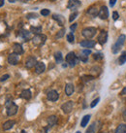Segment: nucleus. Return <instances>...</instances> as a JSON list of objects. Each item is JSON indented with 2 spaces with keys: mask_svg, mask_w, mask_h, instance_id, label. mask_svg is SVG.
<instances>
[{
  "mask_svg": "<svg viewBox=\"0 0 126 133\" xmlns=\"http://www.w3.org/2000/svg\"><path fill=\"white\" fill-rule=\"evenodd\" d=\"M125 39H126V36L124 34L122 35H120L118 38H117V40L115 42V44L113 45V47H111V52L113 54H115L116 55L117 52L121 50V47H122L123 45H124V42H125Z\"/></svg>",
  "mask_w": 126,
  "mask_h": 133,
  "instance_id": "obj_1",
  "label": "nucleus"
},
{
  "mask_svg": "<svg viewBox=\"0 0 126 133\" xmlns=\"http://www.w3.org/2000/svg\"><path fill=\"white\" fill-rule=\"evenodd\" d=\"M5 106H6V111H7V115L9 117H11V116H14V115L17 114V112L19 110V106L15 104L13 101H7L6 104H5Z\"/></svg>",
  "mask_w": 126,
  "mask_h": 133,
  "instance_id": "obj_2",
  "label": "nucleus"
},
{
  "mask_svg": "<svg viewBox=\"0 0 126 133\" xmlns=\"http://www.w3.org/2000/svg\"><path fill=\"white\" fill-rule=\"evenodd\" d=\"M66 62L68 63V65L71 67H74L78 64L79 58L77 57V56L75 55L74 52H70L66 56Z\"/></svg>",
  "mask_w": 126,
  "mask_h": 133,
  "instance_id": "obj_3",
  "label": "nucleus"
},
{
  "mask_svg": "<svg viewBox=\"0 0 126 133\" xmlns=\"http://www.w3.org/2000/svg\"><path fill=\"white\" fill-rule=\"evenodd\" d=\"M31 40H32V43H33V45L40 47V46H43V45L46 43L47 36H46V35H44V34H37V35H35V36H34Z\"/></svg>",
  "mask_w": 126,
  "mask_h": 133,
  "instance_id": "obj_4",
  "label": "nucleus"
},
{
  "mask_svg": "<svg viewBox=\"0 0 126 133\" xmlns=\"http://www.w3.org/2000/svg\"><path fill=\"white\" fill-rule=\"evenodd\" d=\"M97 29L95 27H85V29H82V35L86 39H91L96 35Z\"/></svg>",
  "mask_w": 126,
  "mask_h": 133,
  "instance_id": "obj_5",
  "label": "nucleus"
},
{
  "mask_svg": "<svg viewBox=\"0 0 126 133\" xmlns=\"http://www.w3.org/2000/svg\"><path fill=\"white\" fill-rule=\"evenodd\" d=\"M73 107H74L73 101H67V102H65L64 104L61 105V110H62L65 114H69V113L72 112Z\"/></svg>",
  "mask_w": 126,
  "mask_h": 133,
  "instance_id": "obj_6",
  "label": "nucleus"
},
{
  "mask_svg": "<svg viewBox=\"0 0 126 133\" xmlns=\"http://www.w3.org/2000/svg\"><path fill=\"white\" fill-rule=\"evenodd\" d=\"M19 61V56L18 54H10L8 56V63L11 64V65H17Z\"/></svg>",
  "mask_w": 126,
  "mask_h": 133,
  "instance_id": "obj_7",
  "label": "nucleus"
},
{
  "mask_svg": "<svg viewBox=\"0 0 126 133\" xmlns=\"http://www.w3.org/2000/svg\"><path fill=\"white\" fill-rule=\"evenodd\" d=\"M36 64H37V59L35 56H28L25 60V66L26 68H28V69H31L32 67L36 66Z\"/></svg>",
  "mask_w": 126,
  "mask_h": 133,
  "instance_id": "obj_8",
  "label": "nucleus"
},
{
  "mask_svg": "<svg viewBox=\"0 0 126 133\" xmlns=\"http://www.w3.org/2000/svg\"><path fill=\"white\" fill-rule=\"evenodd\" d=\"M98 17L101 19H107L109 17V9L106 6H102L99 9V13H98Z\"/></svg>",
  "mask_w": 126,
  "mask_h": 133,
  "instance_id": "obj_9",
  "label": "nucleus"
},
{
  "mask_svg": "<svg viewBox=\"0 0 126 133\" xmlns=\"http://www.w3.org/2000/svg\"><path fill=\"white\" fill-rule=\"evenodd\" d=\"M98 43L101 45H104L107 43L108 41V32L106 30H102L100 32V34L98 35Z\"/></svg>",
  "mask_w": 126,
  "mask_h": 133,
  "instance_id": "obj_10",
  "label": "nucleus"
},
{
  "mask_svg": "<svg viewBox=\"0 0 126 133\" xmlns=\"http://www.w3.org/2000/svg\"><path fill=\"white\" fill-rule=\"evenodd\" d=\"M47 97H48V99L50 100V101L54 102V101H57L58 98H59V93L57 92L56 90H54V89H52V90H50L48 92Z\"/></svg>",
  "mask_w": 126,
  "mask_h": 133,
  "instance_id": "obj_11",
  "label": "nucleus"
},
{
  "mask_svg": "<svg viewBox=\"0 0 126 133\" xmlns=\"http://www.w3.org/2000/svg\"><path fill=\"white\" fill-rule=\"evenodd\" d=\"M82 5L80 0H69L68 4H67V8L70 10H76L78 7H80Z\"/></svg>",
  "mask_w": 126,
  "mask_h": 133,
  "instance_id": "obj_12",
  "label": "nucleus"
},
{
  "mask_svg": "<svg viewBox=\"0 0 126 133\" xmlns=\"http://www.w3.org/2000/svg\"><path fill=\"white\" fill-rule=\"evenodd\" d=\"M81 47L82 48H87V49H90V48H93L94 46H95V41L93 40H83L82 41L81 43Z\"/></svg>",
  "mask_w": 126,
  "mask_h": 133,
  "instance_id": "obj_13",
  "label": "nucleus"
},
{
  "mask_svg": "<svg viewBox=\"0 0 126 133\" xmlns=\"http://www.w3.org/2000/svg\"><path fill=\"white\" fill-rule=\"evenodd\" d=\"M52 19L56 21L57 23L59 24L60 26H63L65 24V19H64V17L61 15H57V14H53L52 15Z\"/></svg>",
  "mask_w": 126,
  "mask_h": 133,
  "instance_id": "obj_14",
  "label": "nucleus"
},
{
  "mask_svg": "<svg viewBox=\"0 0 126 133\" xmlns=\"http://www.w3.org/2000/svg\"><path fill=\"white\" fill-rule=\"evenodd\" d=\"M45 70H46V65H45L44 62H37L36 66H35V72L37 74H42L44 73Z\"/></svg>",
  "mask_w": 126,
  "mask_h": 133,
  "instance_id": "obj_15",
  "label": "nucleus"
},
{
  "mask_svg": "<svg viewBox=\"0 0 126 133\" xmlns=\"http://www.w3.org/2000/svg\"><path fill=\"white\" fill-rule=\"evenodd\" d=\"M19 36H20L24 41H28L30 38H31V32L28 31V30L22 29L19 31Z\"/></svg>",
  "mask_w": 126,
  "mask_h": 133,
  "instance_id": "obj_16",
  "label": "nucleus"
},
{
  "mask_svg": "<svg viewBox=\"0 0 126 133\" xmlns=\"http://www.w3.org/2000/svg\"><path fill=\"white\" fill-rule=\"evenodd\" d=\"M74 90H75V88L73 84L69 83V84H67V85H65V94H66L67 96L72 95L73 92H74Z\"/></svg>",
  "mask_w": 126,
  "mask_h": 133,
  "instance_id": "obj_17",
  "label": "nucleus"
},
{
  "mask_svg": "<svg viewBox=\"0 0 126 133\" xmlns=\"http://www.w3.org/2000/svg\"><path fill=\"white\" fill-rule=\"evenodd\" d=\"M13 51L15 54H18V55H22L23 54V49H22V46L19 43H15L13 45Z\"/></svg>",
  "mask_w": 126,
  "mask_h": 133,
  "instance_id": "obj_18",
  "label": "nucleus"
},
{
  "mask_svg": "<svg viewBox=\"0 0 126 133\" xmlns=\"http://www.w3.org/2000/svg\"><path fill=\"white\" fill-rule=\"evenodd\" d=\"M16 124V122L15 121H12V119H9V121H7V122H5L3 123V125H2V127H3V130H9L11 129V128H13V126Z\"/></svg>",
  "mask_w": 126,
  "mask_h": 133,
  "instance_id": "obj_19",
  "label": "nucleus"
},
{
  "mask_svg": "<svg viewBox=\"0 0 126 133\" xmlns=\"http://www.w3.org/2000/svg\"><path fill=\"white\" fill-rule=\"evenodd\" d=\"M47 122H48V126H54L57 123V117L54 116V115H52V116H50L47 119Z\"/></svg>",
  "mask_w": 126,
  "mask_h": 133,
  "instance_id": "obj_20",
  "label": "nucleus"
},
{
  "mask_svg": "<svg viewBox=\"0 0 126 133\" xmlns=\"http://www.w3.org/2000/svg\"><path fill=\"white\" fill-rule=\"evenodd\" d=\"M31 96H32V94H31V91H30L29 89H23L22 93H20V97L25 100L31 99Z\"/></svg>",
  "mask_w": 126,
  "mask_h": 133,
  "instance_id": "obj_21",
  "label": "nucleus"
},
{
  "mask_svg": "<svg viewBox=\"0 0 126 133\" xmlns=\"http://www.w3.org/2000/svg\"><path fill=\"white\" fill-rule=\"evenodd\" d=\"M98 13H99V10H98V8H97L96 6H91V7L88 8V10H87V14L90 16H92V17L98 16Z\"/></svg>",
  "mask_w": 126,
  "mask_h": 133,
  "instance_id": "obj_22",
  "label": "nucleus"
},
{
  "mask_svg": "<svg viewBox=\"0 0 126 133\" xmlns=\"http://www.w3.org/2000/svg\"><path fill=\"white\" fill-rule=\"evenodd\" d=\"M90 118H91V116H90V115H85V117L82 118V122H81V126H82V127H85V126L87 125Z\"/></svg>",
  "mask_w": 126,
  "mask_h": 133,
  "instance_id": "obj_23",
  "label": "nucleus"
},
{
  "mask_svg": "<svg viewBox=\"0 0 126 133\" xmlns=\"http://www.w3.org/2000/svg\"><path fill=\"white\" fill-rule=\"evenodd\" d=\"M30 32L37 34H41L42 32V26H31L30 27Z\"/></svg>",
  "mask_w": 126,
  "mask_h": 133,
  "instance_id": "obj_24",
  "label": "nucleus"
},
{
  "mask_svg": "<svg viewBox=\"0 0 126 133\" xmlns=\"http://www.w3.org/2000/svg\"><path fill=\"white\" fill-rule=\"evenodd\" d=\"M115 133H126V124H124V123L119 124V125L116 127Z\"/></svg>",
  "mask_w": 126,
  "mask_h": 133,
  "instance_id": "obj_25",
  "label": "nucleus"
},
{
  "mask_svg": "<svg viewBox=\"0 0 126 133\" xmlns=\"http://www.w3.org/2000/svg\"><path fill=\"white\" fill-rule=\"evenodd\" d=\"M54 58L57 63H61L63 61V56L61 52H54Z\"/></svg>",
  "mask_w": 126,
  "mask_h": 133,
  "instance_id": "obj_26",
  "label": "nucleus"
},
{
  "mask_svg": "<svg viewBox=\"0 0 126 133\" xmlns=\"http://www.w3.org/2000/svg\"><path fill=\"white\" fill-rule=\"evenodd\" d=\"M118 62H119V65H123L126 62V51L121 52V56H119L118 58Z\"/></svg>",
  "mask_w": 126,
  "mask_h": 133,
  "instance_id": "obj_27",
  "label": "nucleus"
},
{
  "mask_svg": "<svg viewBox=\"0 0 126 133\" xmlns=\"http://www.w3.org/2000/svg\"><path fill=\"white\" fill-rule=\"evenodd\" d=\"M94 76H91V75H83L82 77V81L83 82H89V81H92L94 80Z\"/></svg>",
  "mask_w": 126,
  "mask_h": 133,
  "instance_id": "obj_28",
  "label": "nucleus"
},
{
  "mask_svg": "<svg viewBox=\"0 0 126 133\" xmlns=\"http://www.w3.org/2000/svg\"><path fill=\"white\" fill-rule=\"evenodd\" d=\"M95 124H96V122H93L92 124L88 127V129L86 130V132L85 133H94L95 132V130H96V125H95Z\"/></svg>",
  "mask_w": 126,
  "mask_h": 133,
  "instance_id": "obj_29",
  "label": "nucleus"
},
{
  "mask_svg": "<svg viewBox=\"0 0 126 133\" xmlns=\"http://www.w3.org/2000/svg\"><path fill=\"white\" fill-rule=\"evenodd\" d=\"M67 41L69 42V43H74L75 41V36L73 32H70L69 34H67Z\"/></svg>",
  "mask_w": 126,
  "mask_h": 133,
  "instance_id": "obj_30",
  "label": "nucleus"
},
{
  "mask_svg": "<svg viewBox=\"0 0 126 133\" xmlns=\"http://www.w3.org/2000/svg\"><path fill=\"white\" fill-rule=\"evenodd\" d=\"M65 28H62V29H60L58 32H57V34L55 35V38L56 39H59V38H62L63 36H64V34H65Z\"/></svg>",
  "mask_w": 126,
  "mask_h": 133,
  "instance_id": "obj_31",
  "label": "nucleus"
},
{
  "mask_svg": "<svg viewBox=\"0 0 126 133\" xmlns=\"http://www.w3.org/2000/svg\"><path fill=\"white\" fill-rule=\"evenodd\" d=\"M104 57V56H103V54L102 52H96V54H94L93 55V58L95 59V60H101V59Z\"/></svg>",
  "mask_w": 126,
  "mask_h": 133,
  "instance_id": "obj_32",
  "label": "nucleus"
},
{
  "mask_svg": "<svg viewBox=\"0 0 126 133\" xmlns=\"http://www.w3.org/2000/svg\"><path fill=\"white\" fill-rule=\"evenodd\" d=\"M78 15H79V13L77 11L73 12V13H72V14L70 15V18H69V22H73V21H74V19H76L77 17H78Z\"/></svg>",
  "mask_w": 126,
  "mask_h": 133,
  "instance_id": "obj_33",
  "label": "nucleus"
},
{
  "mask_svg": "<svg viewBox=\"0 0 126 133\" xmlns=\"http://www.w3.org/2000/svg\"><path fill=\"white\" fill-rule=\"evenodd\" d=\"M26 18H27V19H37L38 15L35 14V13H29V14L26 15Z\"/></svg>",
  "mask_w": 126,
  "mask_h": 133,
  "instance_id": "obj_34",
  "label": "nucleus"
},
{
  "mask_svg": "<svg viewBox=\"0 0 126 133\" xmlns=\"http://www.w3.org/2000/svg\"><path fill=\"white\" fill-rule=\"evenodd\" d=\"M80 59L82 60V62H87V60H88V56L83 55V54H81V56H80Z\"/></svg>",
  "mask_w": 126,
  "mask_h": 133,
  "instance_id": "obj_35",
  "label": "nucleus"
},
{
  "mask_svg": "<svg viewBox=\"0 0 126 133\" xmlns=\"http://www.w3.org/2000/svg\"><path fill=\"white\" fill-rule=\"evenodd\" d=\"M99 101H100V98H99V97H98V98H96V99H94L92 102H91V104H90V107L94 108L97 105V104L99 103Z\"/></svg>",
  "mask_w": 126,
  "mask_h": 133,
  "instance_id": "obj_36",
  "label": "nucleus"
},
{
  "mask_svg": "<svg viewBox=\"0 0 126 133\" xmlns=\"http://www.w3.org/2000/svg\"><path fill=\"white\" fill-rule=\"evenodd\" d=\"M50 13H51V12H50L48 9H43L41 11V15L44 16V17H47V16L50 15Z\"/></svg>",
  "mask_w": 126,
  "mask_h": 133,
  "instance_id": "obj_37",
  "label": "nucleus"
},
{
  "mask_svg": "<svg viewBox=\"0 0 126 133\" xmlns=\"http://www.w3.org/2000/svg\"><path fill=\"white\" fill-rule=\"evenodd\" d=\"M10 78V75L9 74H5V75H3L2 77L0 78V82H5L7 79H9Z\"/></svg>",
  "mask_w": 126,
  "mask_h": 133,
  "instance_id": "obj_38",
  "label": "nucleus"
},
{
  "mask_svg": "<svg viewBox=\"0 0 126 133\" xmlns=\"http://www.w3.org/2000/svg\"><path fill=\"white\" fill-rule=\"evenodd\" d=\"M118 18H119L118 13L116 11H115L113 13V19H114V21H116V19H118Z\"/></svg>",
  "mask_w": 126,
  "mask_h": 133,
  "instance_id": "obj_39",
  "label": "nucleus"
},
{
  "mask_svg": "<svg viewBox=\"0 0 126 133\" xmlns=\"http://www.w3.org/2000/svg\"><path fill=\"white\" fill-rule=\"evenodd\" d=\"M82 54H83V55H85V56H88L90 54H91V51L90 50H88V49H85V50H82Z\"/></svg>",
  "mask_w": 126,
  "mask_h": 133,
  "instance_id": "obj_40",
  "label": "nucleus"
},
{
  "mask_svg": "<svg viewBox=\"0 0 126 133\" xmlns=\"http://www.w3.org/2000/svg\"><path fill=\"white\" fill-rule=\"evenodd\" d=\"M77 26H78V23H73V24L70 26L71 31H72V32H74L75 30H76V28H77Z\"/></svg>",
  "mask_w": 126,
  "mask_h": 133,
  "instance_id": "obj_41",
  "label": "nucleus"
},
{
  "mask_svg": "<svg viewBox=\"0 0 126 133\" xmlns=\"http://www.w3.org/2000/svg\"><path fill=\"white\" fill-rule=\"evenodd\" d=\"M50 127H51V126H47V127H44V128L42 129L41 133H48V129H50Z\"/></svg>",
  "mask_w": 126,
  "mask_h": 133,
  "instance_id": "obj_42",
  "label": "nucleus"
},
{
  "mask_svg": "<svg viewBox=\"0 0 126 133\" xmlns=\"http://www.w3.org/2000/svg\"><path fill=\"white\" fill-rule=\"evenodd\" d=\"M115 3H116V0H110V6L111 7H114L115 5Z\"/></svg>",
  "mask_w": 126,
  "mask_h": 133,
  "instance_id": "obj_43",
  "label": "nucleus"
},
{
  "mask_svg": "<svg viewBox=\"0 0 126 133\" xmlns=\"http://www.w3.org/2000/svg\"><path fill=\"white\" fill-rule=\"evenodd\" d=\"M120 94H121V95H126V87L122 89V91L120 92Z\"/></svg>",
  "mask_w": 126,
  "mask_h": 133,
  "instance_id": "obj_44",
  "label": "nucleus"
},
{
  "mask_svg": "<svg viewBox=\"0 0 126 133\" xmlns=\"http://www.w3.org/2000/svg\"><path fill=\"white\" fill-rule=\"evenodd\" d=\"M122 115H123V118H124V119H126V109L124 110V111H123Z\"/></svg>",
  "mask_w": 126,
  "mask_h": 133,
  "instance_id": "obj_45",
  "label": "nucleus"
},
{
  "mask_svg": "<svg viewBox=\"0 0 126 133\" xmlns=\"http://www.w3.org/2000/svg\"><path fill=\"white\" fill-rule=\"evenodd\" d=\"M4 5V0H0V7H2Z\"/></svg>",
  "mask_w": 126,
  "mask_h": 133,
  "instance_id": "obj_46",
  "label": "nucleus"
},
{
  "mask_svg": "<svg viewBox=\"0 0 126 133\" xmlns=\"http://www.w3.org/2000/svg\"><path fill=\"white\" fill-rule=\"evenodd\" d=\"M19 2H22V3H26V2H28L29 0H19Z\"/></svg>",
  "mask_w": 126,
  "mask_h": 133,
  "instance_id": "obj_47",
  "label": "nucleus"
},
{
  "mask_svg": "<svg viewBox=\"0 0 126 133\" xmlns=\"http://www.w3.org/2000/svg\"><path fill=\"white\" fill-rule=\"evenodd\" d=\"M9 2L10 3H14V2H16V0H9Z\"/></svg>",
  "mask_w": 126,
  "mask_h": 133,
  "instance_id": "obj_48",
  "label": "nucleus"
},
{
  "mask_svg": "<svg viewBox=\"0 0 126 133\" xmlns=\"http://www.w3.org/2000/svg\"><path fill=\"white\" fill-rule=\"evenodd\" d=\"M20 133H27V132H26L25 130H22V132H20Z\"/></svg>",
  "mask_w": 126,
  "mask_h": 133,
  "instance_id": "obj_49",
  "label": "nucleus"
},
{
  "mask_svg": "<svg viewBox=\"0 0 126 133\" xmlns=\"http://www.w3.org/2000/svg\"><path fill=\"white\" fill-rule=\"evenodd\" d=\"M76 133H82V132H81V131H77Z\"/></svg>",
  "mask_w": 126,
  "mask_h": 133,
  "instance_id": "obj_50",
  "label": "nucleus"
},
{
  "mask_svg": "<svg viewBox=\"0 0 126 133\" xmlns=\"http://www.w3.org/2000/svg\"><path fill=\"white\" fill-rule=\"evenodd\" d=\"M50 1H55V0H50Z\"/></svg>",
  "mask_w": 126,
  "mask_h": 133,
  "instance_id": "obj_51",
  "label": "nucleus"
},
{
  "mask_svg": "<svg viewBox=\"0 0 126 133\" xmlns=\"http://www.w3.org/2000/svg\"><path fill=\"white\" fill-rule=\"evenodd\" d=\"M0 68H1V65H0Z\"/></svg>",
  "mask_w": 126,
  "mask_h": 133,
  "instance_id": "obj_52",
  "label": "nucleus"
}]
</instances>
